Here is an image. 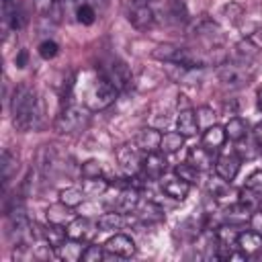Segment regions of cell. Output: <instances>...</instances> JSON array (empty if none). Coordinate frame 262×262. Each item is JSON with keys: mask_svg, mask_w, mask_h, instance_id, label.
<instances>
[{"mask_svg": "<svg viewBox=\"0 0 262 262\" xmlns=\"http://www.w3.org/2000/svg\"><path fill=\"white\" fill-rule=\"evenodd\" d=\"M10 117L16 131H31L41 125L43 108L35 88H31L29 84H20L14 88L10 98Z\"/></svg>", "mask_w": 262, "mask_h": 262, "instance_id": "1", "label": "cell"}, {"mask_svg": "<svg viewBox=\"0 0 262 262\" xmlns=\"http://www.w3.org/2000/svg\"><path fill=\"white\" fill-rule=\"evenodd\" d=\"M90 121V108L86 104H72L66 106V111L55 119V131L59 135H70L76 131H82Z\"/></svg>", "mask_w": 262, "mask_h": 262, "instance_id": "2", "label": "cell"}, {"mask_svg": "<svg viewBox=\"0 0 262 262\" xmlns=\"http://www.w3.org/2000/svg\"><path fill=\"white\" fill-rule=\"evenodd\" d=\"M254 72L248 68V61L237 59V61H225L217 68V78L221 80L223 86L227 88H242L248 86L252 80Z\"/></svg>", "mask_w": 262, "mask_h": 262, "instance_id": "3", "label": "cell"}, {"mask_svg": "<svg viewBox=\"0 0 262 262\" xmlns=\"http://www.w3.org/2000/svg\"><path fill=\"white\" fill-rule=\"evenodd\" d=\"M154 57H158L166 63H180L186 68H205L203 59L194 51H190L186 47H178V45H160L154 51Z\"/></svg>", "mask_w": 262, "mask_h": 262, "instance_id": "4", "label": "cell"}, {"mask_svg": "<svg viewBox=\"0 0 262 262\" xmlns=\"http://www.w3.org/2000/svg\"><path fill=\"white\" fill-rule=\"evenodd\" d=\"M117 88L102 76V78H98L96 82H94V86H92V90H90V94H88V98H86V106L90 108V111H102V108H106V106H111L113 102H115V98H117Z\"/></svg>", "mask_w": 262, "mask_h": 262, "instance_id": "5", "label": "cell"}, {"mask_svg": "<svg viewBox=\"0 0 262 262\" xmlns=\"http://www.w3.org/2000/svg\"><path fill=\"white\" fill-rule=\"evenodd\" d=\"M117 162L121 166V170L129 176H135L141 172V166H143V158H141V151L137 149L135 143H125L121 147H117Z\"/></svg>", "mask_w": 262, "mask_h": 262, "instance_id": "6", "label": "cell"}, {"mask_svg": "<svg viewBox=\"0 0 262 262\" xmlns=\"http://www.w3.org/2000/svg\"><path fill=\"white\" fill-rule=\"evenodd\" d=\"M127 20L139 29V31H145V29H151L156 23H158V14L156 10L151 8V4H133L129 6L127 10Z\"/></svg>", "mask_w": 262, "mask_h": 262, "instance_id": "7", "label": "cell"}, {"mask_svg": "<svg viewBox=\"0 0 262 262\" xmlns=\"http://www.w3.org/2000/svg\"><path fill=\"white\" fill-rule=\"evenodd\" d=\"M119 92H125V90H129L131 88V84H133V76H131V70L123 63V61H119V59H113L108 66H106V70H104V74H102Z\"/></svg>", "mask_w": 262, "mask_h": 262, "instance_id": "8", "label": "cell"}, {"mask_svg": "<svg viewBox=\"0 0 262 262\" xmlns=\"http://www.w3.org/2000/svg\"><path fill=\"white\" fill-rule=\"evenodd\" d=\"M239 166H242V158L233 151V149H225L217 156L215 160V174L227 182H231L237 172H239Z\"/></svg>", "mask_w": 262, "mask_h": 262, "instance_id": "9", "label": "cell"}, {"mask_svg": "<svg viewBox=\"0 0 262 262\" xmlns=\"http://www.w3.org/2000/svg\"><path fill=\"white\" fill-rule=\"evenodd\" d=\"M104 250L111 252V254H115V256H121V258H131L137 248H135V242H133L129 235H125V233H115V235H111V237L106 239Z\"/></svg>", "mask_w": 262, "mask_h": 262, "instance_id": "10", "label": "cell"}, {"mask_svg": "<svg viewBox=\"0 0 262 262\" xmlns=\"http://www.w3.org/2000/svg\"><path fill=\"white\" fill-rule=\"evenodd\" d=\"M166 168H168V162H166V158H164V154H162V151L145 154L141 170H143V174H145L147 178H151V180L162 178V176H164V172H166Z\"/></svg>", "mask_w": 262, "mask_h": 262, "instance_id": "11", "label": "cell"}, {"mask_svg": "<svg viewBox=\"0 0 262 262\" xmlns=\"http://www.w3.org/2000/svg\"><path fill=\"white\" fill-rule=\"evenodd\" d=\"M160 141H162V133L158 129H154V127H145V129H141L137 133L133 143L137 145L139 151L151 154V151H160Z\"/></svg>", "mask_w": 262, "mask_h": 262, "instance_id": "12", "label": "cell"}, {"mask_svg": "<svg viewBox=\"0 0 262 262\" xmlns=\"http://www.w3.org/2000/svg\"><path fill=\"white\" fill-rule=\"evenodd\" d=\"M84 250H86V248H84V242L68 237L63 244H59V246L55 248V256H57L59 260H66V262H78V260H82Z\"/></svg>", "mask_w": 262, "mask_h": 262, "instance_id": "13", "label": "cell"}, {"mask_svg": "<svg viewBox=\"0 0 262 262\" xmlns=\"http://www.w3.org/2000/svg\"><path fill=\"white\" fill-rule=\"evenodd\" d=\"M66 231H68V237L80 239V242H86V239H90V237L96 233L94 225H92L86 217H74V219L68 223Z\"/></svg>", "mask_w": 262, "mask_h": 262, "instance_id": "14", "label": "cell"}, {"mask_svg": "<svg viewBox=\"0 0 262 262\" xmlns=\"http://www.w3.org/2000/svg\"><path fill=\"white\" fill-rule=\"evenodd\" d=\"M235 246L239 248V252H244L246 256H254L258 252H262V235L258 231H239Z\"/></svg>", "mask_w": 262, "mask_h": 262, "instance_id": "15", "label": "cell"}, {"mask_svg": "<svg viewBox=\"0 0 262 262\" xmlns=\"http://www.w3.org/2000/svg\"><path fill=\"white\" fill-rule=\"evenodd\" d=\"M162 190L174 199V201H184L188 196V190H190V184L186 180H182L180 176H172V178H164L162 180Z\"/></svg>", "mask_w": 262, "mask_h": 262, "instance_id": "16", "label": "cell"}, {"mask_svg": "<svg viewBox=\"0 0 262 262\" xmlns=\"http://www.w3.org/2000/svg\"><path fill=\"white\" fill-rule=\"evenodd\" d=\"M176 131L184 137H194L199 133V123H196V115L192 108H182L176 117Z\"/></svg>", "mask_w": 262, "mask_h": 262, "instance_id": "17", "label": "cell"}, {"mask_svg": "<svg viewBox=\"0 0 262 262\" xmlns=\"http://www.w3.org/2000/svg\"><path fill=\"white\" fill-rule=\"evenodd\" d=\"M192 31H194L196 37H201V39H205V41H209V43H213V45H215L217 41L223 39V35H221V27H219L217 23L209 20V18H201L199 23H194Z\"/></svg>", "mask_w": 262, "mask_h": 262, "instance_id": "18", "label": "cell"}, {"mask_svg": "<svg viewBox=\"0 0 262 262\" xmlns=\"http://www.w3.org/2000/svg\"><path fill=\"white\" fill-rule=\"evenodd\" d=\"M250 215H252V211H250V205H248L246 201L231 203V205L225 209V213H223V217H225V221H227L229 225H242V223L250 221Z\"/></svg>", "mask_w": 262, "mask_h": 262, "instance_id": "19", "label": "cell"}, {"mask_svg": "<svg viewBox=\"0 0 262 262\" xmlns=\"http://www.w3.org/2000/svg\"><path fill=\"white\" fill-rule=\"evenodd\" d=\"M227 135H225V127H219V125H211L209 129H205L203 133V147H207L211 154L213 151H219L225 143Z\"/></svg>", "mask_w": 262, "mask_h": 262, "instance_id": "20", "label": "cell"}, {"mask_svg": "<svg viewBox=\"0 0 262 262\" xmlns=\"http://www.w3.org/2000/svg\"><path fill=\"white\" fill-rule=\"evenodd\" d=\"M137 205H139V190L135 186H127L119 192L115 209L119 213H133L137 209Z\"/></svg>", "mask_w": 262, "mask_h": 262, "instance_id": "21", "label": "cell"}, {"mask_svg": "<svg viewBox=\"0 0 262 262\" xmlns=\"http://www.w3.org/2000/svg\"><path fill=\"white\" fill-rule=\"evenodd\" d=\"M188 162H190L194 168H199L201 172H203V170H209V168L215 166V162H213V154H211L207 147H203V145H194V147L188 149Z\"/></svg>", "mask_w": 262, "mask_h": 262, "instance_id": "22", "label": "cell"}, {"mask_svg": "<svg viewBox=\"0 0 262 262\" xmlns=\"http://www.w3.org/2000/svg\"><path fill=\"white\" fill-rule=\"evenodd\" d=\"M225 135L231 141H242L248 135V123L242 117H231L225 125Z\"/></svg>", "mask_w": 262, "mask_h": 262, "instance_id": "23", "label": "cell"}, {"mask_svg": "<svg viewBox=\"0 0 262 262\" xmlns=\"http://www.w3.org/2000/svg\"><path fill=\"white\" fill-rule=\"evenodd\" d=\"M70 209H72V207H68V205H63V203L49 207V209H47V221H49V223H57V225L70 223V221L74 219V213H72Z\"/></svg>", "mask_w": 262, "mask_h": 262, "instance_id": "24", "label": "cell"}, {"mask_svg": "<svg viewBox=\"0 0 262 262\" xmlns=\"http://www.w3.org/2000/svg\"><path fill=\"white\" fill-rule=\"evenodd\" d=\"M184 135H180L178 131H168L162 135V141H160V151L162 154H174L178 151L182 145H184Z\"/></svg>", "mask_w": 262, "mask_h": 262, "instance_id": "25", "label": "cell"}, {"mask_svg": "<svg viewBox=\"0 0 262 262\" xmlns=\"http://www.w3.org/2000/svg\"><path fill=\"white\" fill-rule=\"evenodd\" d=\"M84 196H86V192L82 188H78V186H68V188L59 190V203H63V205H68L72 209L80 207L84 203Z\"/></svg>", "mask_w": 262, "mask_h": 262, "instance_id": "26", "label": "cell"}, {"mask_svg": "<svg viewBox=\"0 0 262 262\" xmlns=\"http://www.w3.org/2000/svg\"><path fill=\"white\" fill-rule=\"evenodd\" d=\"M41 233L47 239V244H51L53 248H57L59 244H63L68 239V231L63 229V225H57V223H49Z\"/></svg>", "mask_w": 262, "mask_h": 262, "instance_id": "27", "label": "cell"}, {"mask_svg": "<svg viewBox=\"0 0 262 262\" xmlns=\"http://www.w3.org/2000/svg\"><path fill=\"white\" fill-rule=\"evenodd\" d=\"M123 223H125L123 213H119V211H111V213H104V215L98 219L96 225L100 227V231H115V229H121Z\"/></svg>", "mask_w": 262, "mask_h": 262, "instance_id": "28", "label": "cell"}, {"mask_svg": "<svg viewBox=\"0 0 262 262\" xmlns=\"http://www.w3.org/2000/svg\"><path fill=\"white\" fill-rule=\"evenodd\" d=\"M0 166H2V180H4V186H6L8 180L12 178V172L16 170V158L8 149H4L2 158H0Z\"/></svg>", "mask_w": 262, "mask_h": 262, "instance_id": "29", "label": "cell"}, {"mask_svg": "<svg viewBox=\"0 0 262 262\" xmlns=\"http://www.w3.org/2000/svg\"><path fill=\"white\" fill-rule=\"evenodd\" d=\"M174 174H176V176H180L182 180H186L188 184H194V182L199 180L201 170H199V168H194L190 162H184V164H178V166L174 168Z\"/></svg>", "mask_w": 262, "mask_h": 262, "instance_id": "30", "label": "cell"}, {"mask_svg": "<svg viewBox=\"0 0 262 262\" xmlns=\"http://www.w3.org/2000/svg\"><path fill=\"white\" fill-rule=\"evenodd\" d=\"M106 188H108V182L104 178H100V176L98 178H84V182H82V190L86 194H92V196L102 194Z\"/></svg>", "mask_w": 262, "mask_h": 262, "instance_id": "31", "label": "cell"}, {"mask_svg": "<svg viewBox=\"0 0 262 262\" xmlns=\"http://www.w3.org/2000/svg\"><path fill=\"white\" fill-rule=\"evenodd\" d=\"M229 184H231V182H227V180L215 176V178H211V182H209V190H211V194H213L215 199H223V196L231 194V186H229Z\"/></svg>", "mask_w": 262, "mask_h": 262, "instance_id": "32", "label": "cell"}, {"mask_svg": "<svg viewBox=\"0 0 262 262\" xmlns=\"http://www.w3.org/2000/svg\"><path fill=\"white\" fill-rule=\"evenodd\" d=\"M221 14H223L231 25H237V23H239V18L244 16V6H242V4H237V2H227V4H223Z\"/></svg>", "mask_w": 262, "mask_h": 262, "instance_id": "33", "label": "cell"}, {"mask_svg": "<svg viewBox=\"0 0 262 262\" xmlns=\"http://www.w3.org/2000/svg\"><path fill=\"white\" fill-rule=\"evenodd\" d=\"M196 123H199V129H209L211 125H215V113H213V108H209V106H201V108H196Z\"/></svg>", "mask_w": 262, "mask_h": 262, "instance_id": "34", "label": "cell"}, {"mask_svg": "<svg viewBox=\"0 0 262 262\" xmlns=\"http://www.w3.org/2000/svg\"><path fill=\"white\" fill-rule=\"evenodd\" d=\"M6 18H8V25H10L14 31L23 29V25H25V12H23L18 6L8 8V10H6Z\"/></svg>", "mask_w": 262, "mask_h": 262, "instance_id": "35", "label": "cell"}, {"mask_svg": "<svg viewBox=\"0 0 262 262\" xmlns=\"http://www.w3.org/2000/svg\"><path fill=\"white\" fill-rule=\"evenodd\" d=\"M139 219H143V221H160V219H164V213H162V209L156 205V203H147L145 205V209L139 213Z\"/></svg>", "mask_w": 262, "mask_h": 262, "instance_id": "36", "label": "cell"}, {"mask_svg": "<svg viewBox=\"0 0 262 262\" xmlns=\"http://www.w3.org/2000/svg\"><path fill=\"white\" fill-rule=\"evenodd\" d=\"M246 190L250 192H256V194H262V170H256L248 176L246 180Z\"/></svg>", "mask_w": 262, "mask_h": 262, "instance_id": "37", "label": "cell"}, {"mask_svg": "<svg viewBox=\"0 0 262 262\" xmlns=\"http://www.w3.org/2000/svg\"><path fill=\"white\" fill-rule=\"evenodd\" d=\"M76 16H78V23H82V25H92L94 18H96V12H94V8H92L90 4H82V6L78 8Z\"/></svg>", "mask_w": 262, "mask_h": 262, "instance_id": "38", "label": "cell"}, {"mask_svg": "<svg viewBox=\"0 0 262 262\" xmlns=\"http://www.w3.org/2000/svg\"><path fill=\"white\" fill-rule=\"evenodd\" d=\"M57 51H59V47H57V43L55 41H41L39 43V55L43 57V59H53L55 55H57Z\"/></svg>", "mask_w": 262, "mask_h": 262, "instance_id": "39", "label": "cell"}, {"mask_svg": "<svg viewBox=\"0 0 262 262\" xmlns=\"http://www.w3.org/2000/svg\"><path fill=\"white\" fill-rule=\"evenodd\" d=\"M82 260L84 262H100V260H104V248H100V246H86Z\"/></svg>", "mask_w": 262, "mask_h": 262, "instance_id": "40", "label": "cell"}, {"mask_svg": "<svg viewBox=\"0 0 262 262\" xmlns=\"http://www.w3.org/2000/svg\"><path fill=\"white\" fill-rule=\"evenodd\" d=\"M100 162H96V160H88V162H84L82 164V176L84 178H98L100 176Z\"/></svg>", "mask_w": 262, "mask_h": 262, "instance_id": "41", "label": "cell"}, {"mask_svg": "<svg viewBox=\"0 0 262 262\" xmlns=\"http://www.w3.org/2000/svg\"><path fill=\"white\" fill-rule=\"evenodd\" d=\"M248 223H250V229H254V231H258L262 235V209H258L256 213H252Z\"/></svg>", "mask_w": 262, "mask_h": 262, "instance_id": "42", "label": "cell"}, {"mask_svg": "<svg viewBox=\"0 0 262 262\" xmlns=\"http://www.w3.org/2000/svg\"><path fill=\"white\" fill-rule=\"evenodd\" d=\"M254 47H258V49H262V27H258L254 33H248V37H246Z\"/></svg>", "mask_w": 262, "mask_h": 262, "instance_id": "43", "label": "cell"}, {"mask_svg": "<svg viewBox=\"0 0 262 262\" xmlns=\"http://www.w3.org/2000/svg\"><path fill=\"white\" fill-rule=\"evenodd\" d=\"M14 61H16V66H18V68H25V66H27V51L23 49V51L16 55V59H14Z\"/></svg>", "mask_w": 262, "mask_h": 262, "instance_id": "44", "label": "cell"}, {"mask_svg": "<svg viewBox=\"0 0 262 262\" xmlns=\"http://www.w3.org/2000/svg\"><path fill=\"white\" fill-rule=\"evenodd\" d=\"M254 139H256V143L262 147V123L256 125V129H254Z\"/></svg>", "mask_w": 262, "mask_h": 262, "instance_id": "45", "label": "cell"}, {"mask_svg": "<svg viewBox=\"0 0 262 262\" xmlns=\"http://www.w3.org/2000/svg\"><path fill=\"white\" fill-rule=\"evenodd\" d=\"M133 4H151L154 0H131Z\"/></svg>", "mask_w": 262, "mask_h": 262, "instance_id": "46", "label": "cell"}, {"mask_svg": "<svg viewBox=\"0 0 262 262\" xmlns=\"http://www.w3.org/2000/svg\"><path fill=\"white\" fill-rule=\"evenodd\" d=\"M258 106H260V108H262V90H260V92H258Z\"/></svg>", "mask_w": 262, "mask_h": 262, "instance_id": "47", "label": "cell"}, {"mask_svg": "<svg viewBox=\"0 0 262 262\" xmlns=\"http://www.w3.org/2000/svg\"><path fill=\"white\" fill-rule=\"evenodd\" d=\"M260 209H262V199H260Z\"/></svg>", "mask_w": 262, "mask_h": 262, "instance_id": "48", "label": "cell"}, {"mask_svg": "<svg viewBox=\"0 0 262 262\" xmlns=\"http://www.w3.org/2000/svg\"><path fill=\"white\" fill-rule=\"evenodd\" d=\"M4 4H8V0H4Z\"/></svg>", "mask_w": 262, "mask_h": 262, "instance_id": "49", "label": "cell"}]
</instances>
